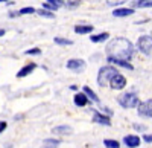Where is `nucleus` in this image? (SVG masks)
Returning a JSON list of instances; mask_svg holds the SVG:
<instances>
[{"mask_svg": "<svg viewBox=\"0 0 152 148\" xmlns=\"http://www.w3.org/2000/svg\"><path fill=\"white\" fill-rule=\"evenodd\" d=\"M134 55V46L129 40L117 37L107 44V57L119 60H131Z\"/></svg>", "mask_w": 152, "mask_h": 148, "instance_id": "obj_1", "label": "nucleus"}, {"mask_svg": "<svg viewBox=\"0 0 152 148\" xmlns=\"http://www.w3.org/2000/svg\"><path fill=\"white\" fill-rule=\"evenodd\" d=\"M117 69L114 66H104L100 67L99 73H97V84L100 87H105V85H110L111 80L117 75Z\"/></svg>", "mask_w": 152, "mask_h": 148, "instance_id": "obj_2", "label": "nucleus"}, {"mask_svg": "<svg viewBox=\"0 0 152 148\" xmlns=\"http://www.w3.org/2000/svg\"><path fill=\"white\" fill-rule=\"evenodd\" d=\"M117 102L123 108H134V107H137L138 104H140V99H138V96L135 93L126 92V93H123L117 98Z\"/></svg>", "mask_w": 152, "mask_h": 148, "instance_id": "obj_3", "label": "nucleus"}, {"mask_svg": "<svg viewBox=\"0 0 152 148\" xmlns=\"http://www.w3.org/2000/svg\"><path fill=\"white\" fill-rule=\"evenodd\" d=\"M138 51L145 55H152V37L149 35H142L137 41Z\"/></svg>", "mask_w": 152, "mask_h": 148, "instance_id": "obj_4", "label": "nucleus"}, {"mask_svg": "<svg viewBox=\"0 0 152 148\" xmlns=\"http://www.w3.org/2000/svg\"><path fill=\"white\" fill-rule=\"evenodd\" d=\"M110 85H111V89H114V90H122L126 85V78L123 75H120V73H117V75L111 80Z\"/></svg>", "mask_w": 152, "mask_h": 148, "instance_id": "obj_5", "label": "nucleus"}, {"mask_svg": "<svg viewBox=\"0 0 152 148\" xmlns=\"http://www.w3.org/2000/svg\"><path fill=\"white\" fill-rule=\"evenodd\" d=\"M67 69L75 72H82L85 69V61L84 60H69L67 61Z\"/></svg>", "mask_w": 152, "mask_h": 148, "instance_id": "obj_6", "label": "nucleus"}, {"mask_svg": "<svg viewBox=\"0 0 152 148\" xmlns=\"http://www.w3.org/2000/svg\"><path fill=\"white\" fill-rule=\"evenodd\" d=\"M93 122H96V124H100V125H107V127L111 125L110 116L102 115V113H99V112H94V113H93Z\"/></svg>", "mask_w": 152, "mask_h": 148, "instance_id": "obj_7", "label": "nucleus"}, {"mask_svg": "<svg viewBox=\"0 0 152 148\" xmlns=\"http://www.w3.org/2000/svg\"><path fill=\"white\" fill-rule=\"evenodd\" d=\"M123 142H125L126 147H129V148H137L138 145H140V138L135 136V134H128V136L123 138Z\"/></svg>", "mask_w": 152, "mask_h": 148, "instance_id": "obj_8", "label": "nucleus"}, {"mask_svg": "<svg viewBox=\"0 0 152 148\" xmlns=\"http://www.w3.org/2000/svg\"><path fill=\"white\" fill-rule=\"evenodd\" d=\"M88 99H90V98H88V95L84 92H81V93H76L75 95V98H73V101H75V104L78 105V107H85L87 104H88Z\"/></svg>", "mask_w": 152, "mask_h": 148, "instance_id": "obj_9", "label": "nucleus"}, {"mask_svg": "<svg viewBox=\"0 0 152 148\" xmlns=\"http://www.w3.org/2000/svg\"><path fill=\"white\" fill-rule=\"evenodd\" d=\"M35 69H37V64H35V63H29V64H26L24 67H21V69L18 70L17 78H24V77H28L29 73H32Z\"/></svg>", "mask_w": 152, "mask_h": 148, "instance_id": "obj_10", "label": "nucleus"}, {"mask_svg": "<svg viewBox=\"0 0 152 148\" xmlns=\"http://www.w3.org/2000/svg\"><path fill=\"white\" fill-rule=\"evenodd\" d=\"M134 14V9L132 8H117L113 11V15L114 17H128Z\"/></svg>", "mask_w": 152, "mask_h": 148, "instance_id": "obj_11", "label": "nucleus"}, {"mask_svg": "<svg viewBox=\"0 0 152 148\" xmlns=\"http://www.w3.org/2000/svg\"><path fill=\"white\" fill-rule=\"evenodd\" d=\"M108 61H110V63H113V64H117V66L123 67V69H128V70H132L134 69L132 64L128 63V60H119V58H110L108 57Z\"/></svg>", "mask_w": 152, "mask_h": 148, "instance_id": "obj_12", "label": "nucleus"}, {"mask_svg": "<svg viewBox=\"0 0 152 148\" xmlns=\"http://www.w3.org/2000/svg\"><path fill=\"white\" fill-rule=\"evenodd\" d=\"M93 26L91 24H78V26H75V32L76 34H90L93 32Z\"/></svg>", "mask_w": 152, "mask_h": 148, "instance_id": "obj_13", "label": "nucleus"}, {"mask_svg": "<svg viewBox=\"0 0 152 148\" xmlns=\"http://www.w3.org/2000/svg\"><path fill=\"white\" fill-rule=\"evenodd\" d=\"M108 38H110V34L108 32H102V34H97V35L90 37V40L93 43H102V41H107Z\"/></svg>", "mask_w": 152, "mask_h": 148, "instance_id": "obj_14", "label": "nucleus"}, {"mask_svg": "<svg viewBox=\"0 0 152 148\" xmlns=\"http://www.w3.org/2000/svg\"><path fill=\"white\" fill-rule=\"evenodd\" d=\"M137 113H138V116L140 118H146V116H149V113H148V104L146 102H140L137 105Z\"/></svg>", "mask_w": 152, "mask_h": 148, "instance_id": "obj_15", "label": "nucleus"}, {"mask_svg": "<svg viewBox=\"0 0 152 148\" xmlns=\"http://www.w3.org/2000/svg\"><path fill=\"white\" fill-rule=\"evenodd\" d=\"M53 133L55 134H70L72 133V128L69 125H59V127H55L53 128Z\"/></svg>", "mask_w": 152, "mask_h": 148, "instance_id": "obj_16", "label": "nucleus"}, {"mask_svg": "<svg viewBox=\"0 0 152 148\" xmlns=\"http://www.w3.org/2000/svg\"><path fill=\"white\" fill-rule=\"evenodd\" d=\"M58 145H59V142L56 139H46L43 142V147L41 148H58Z\"/></svg>", "mask_w": 152, "mask_h": 148, "instance_id": "obj_17", "label": "nucleus"}, {"mask_svg": "<svg viewBox=\"0 0 152 148\" xmlns=\"http://www.w3.org/2000/svg\"><path fill=\"white\" fill-rule=\"evenodd\" d=\"M82 90H84V92L88 95V98H90L91 101H94V102H99V98H97V95H96V93H94V92H93L90 87H87V85H84V87H82Z\"/></svg>", "mask_w": 152, "mask_h": 148, "instance_id": "obj_18", "label": "nucleus"}, {"mask_svg": "<svg viewBox=\"0 0 152 148\" xmlns=\"http://www.w3.org/2000/svg\"><path fill=\"white\" fill-rule=\"evenodd\" d=\"M56 44H61V46H72L73 41L72 40H67V38H62V37H55V40H53Z\"/></svg>", "mask_w": 152, "mask_h": 148, "instance_id": "obj_19", "label": "nucleus"}, {"mask_svg": "<svg viewBox=\"0 0 152 148\" xmlns=\"http://www.w3.org/2000/svg\"><path fill=\"white\" fill-rule=\"evenodd\" d=\"M37 12H38V14H40L41 17H46V18H53V17H55L53 12H52V11H49V9H46V8H43V9H38Z\"/></svg>", "mask_w": 152, "mask_h": 148, "instance_id": "obj_20", "label": "nucleus"}, {"mask_svg": "<svg viewBox=\"0 0 152 148\" xmlns=\"http://www.w3.org/2000/svg\"><path fill=\"white\" fill-rule=\"evenodd\" d=\"M137 8H152V0H137Z\"/></svg>", "mask_w": 152, "mask_h": 148, "instance_id": "obj_21", "label": "nucleus"}, {"mask_svg": "<svg viewBox=\"0 0 152 148\" xmlns=\"http://www.w3.org/2000/svg\"><path fill=\"white\" fill-rule=\"evenodd\" d=\"M104 145L107 148H120V144L117 141H113V139H105L104 141Z\"/></svg>", "mask_w": 152, "mask_h": 148, "instance_id": "obj_22", "label": "nucleus"}, {"mask_svg": "<svg viewBox=\"0 0 152 148\" xmlns=\"http://www.w3.org/2000/svg\"><path fill=\"white\" fill-rule=\"evenodd\" d=\"M62 2L66 3V6H67V8L73 9V8H76V6H79V3L82 2V0H62Z\"/></svg>", "mask_w": 152, "mask_h": 148, "instance_id": "obj_23", "label": "nucleus"}, {"mask_svg": "<svg viewBox=\"0 0 152 148\" xmlns=\"http://www.w3.org/2000/svg\"><path fill=\"white\" fill-rule=\"evenodd\" d=\"M34 12H37L34 8H23L18 11V15H24V14H34Z\"/></svg>", "mask_w": 152, "mask_h": 148, "instance_id": "obj_24", "label": "nucleus"}, {"mask_svg": "<svg viewBox=\"0 0 152 148\" xmlns=\"http://www.w3.org/2000/svg\"><path fill=\"white\" fill-rule=\"evenodd\" d=\"M43 8H46V9H49V11H56V9H58L56 5L50 3V2H44V3H43Z\"/></svg>", "mask_w": 152, "mask_h": 148, "instance_id": "obj_25", "label": "nucleus"}, {"mask_svg": "<svg viewBox=\"0 0 152 148\" xmlns=\"http://www.w3.org/2000/svg\"><path fill=\"white\" fill-rule=\"evenodd\" d=\"M41 51L38 47H34V49H29V51H26V55H40Z\"/></svg>", "mask_w": 152, "mask_h": 148, "instance_id": "obj_26", "label": "nucleus"}, {"mask_svg": "<svg viewBox=\"0 0 152 148\" xmlns=\"http://www.w3.org/2000/svg\"><path fill=\"white\" fill-rule=\"evenodd\" d=\"M123 2H126V0H107V3L111 5V6H117V5H120Z\"/></svg>", "mask_w": 152, "mask_h": 148, "instance_id": "obj_27", "label": "nucleus"}, {"mask_svg": "<svg viewBox=\"0 0 152 148\" xmlns=\"http://www.w3.org/2000/svg\"><path fill=\"white\" fill-rule=\"evenodd\" d=\"M46 2H50V3H53V5H56L58 8H59V6H62V3H64V2H62V0H46Z\"/></svg>", "mask_w": 152, "mask_h": 148, "instance_id": "obj_28", "label": "nucleus"}, {"mask_svg": "<svg viewBox=\"0 0 152 148\" xmlns=\"http://www.w3.org/2000/svg\"><path fill=\"white\" fill-rule=\"evenodd\" d=\"M146 104H148V113H149V118H152V99H149Z\"/></svg>", "mask_w": 152, "mask_h": 148, "instance_id": "obj_29", "label": "nucleus"}, {"mask_svg": "<svg viewBox=\"0 0 152 148\" xmlns=\"http://www.w3.org/2000/svg\"><path fill=\"white\" fill-rule=\"evenodd\" d=\"M8 127V122H5V121H2L0 122V134H2L3 131H5V128Z\"/></svg>", "mask_w": 152, "mask_h": 148, "instance_id": "obj_30", "label": "nucleus"}, {"mask_svg": "<svg viewBox=\"0 0 152 148\" xmlns=\"http://www.w3.org/2000/svg\"><path fill=\"white\" fill-rule=\"evenodd\" d=\"M143 141L148 142V144H151L152 142V134H143Z\"/></svg>", "mask_w": 152, "mask_h": 148, "instance_id": "obj_31", "label": "nucleus"}, {"mask_svg": "<svg viewBox=\"0 0 152 148\" xmlns=\"http://www.w3.org/2000/svg\"><path fill=\"white\" fill-rule=\"evenodd\" d=\"M134 128H135V130H140V131L146 130V127H145V125H134Z\"/></svg>", "mask_w": 152, "mask_h": 148, "instance_id": "obj_32", "label": "nucleus"}, {"mask_svg": "<svg viewBox=\"0 0 152 148\" xmlns=\"http://www.w3.org/2000/svg\"><path fill=\"white\" fill-rule=\"evenodd\" d=\"M104 113H105V115H108V116H111V115H113V112H111L110 108H104Z\"/></svg>", "mask_w": 152, "mask_h": 148, "instance_id": "obj_33", "label": "nucleus"}, {"mask_svg": "<svg viewBox=\"0 0 152 148\" xmlns=\"http://www.w3.org/2000/svg\"><path fill=\"white\" fill-rule=\"evenodd\" d=\"M2 35H5V31H3V29H0V37H2Z\"/></svg>", "mask_w": 152, "mask_h": 148, "instance_id": "obj_34", "label": "nucleus"}, {"mask_svg": "<svg viewBox=\"0 0 152 148\" xmlns=\"http://www.w3.org/2000/svg\"><path fill=\"white\" fill-rule=\"evenodd\" d=\"M0 2H6V0H0Z\"/></svg>", "mask_w": 152, "mask_h": 148, "instance_id": "obj_35", "label": "nucleus"}]
</instances>
